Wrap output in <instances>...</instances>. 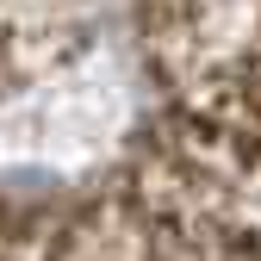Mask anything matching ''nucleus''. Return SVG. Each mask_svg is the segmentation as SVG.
I'll use <instances>...</instances> for the list:
<instances>
[{
    "label": "nucleus",
    "mask_w": 261,
    "mask_h": 261,
    "mask_svg": "<svg viewBox=\"0 0 261 261\" xmlns=\"http://www.w3.org/2000/svg\"><path fill=\"white\" fill-rule=\"evenodd\" d=\"M87 44V0H0V87H31Z\"/></svg>",
    "instance_id": "f257e3e1"
}]
</instances>
